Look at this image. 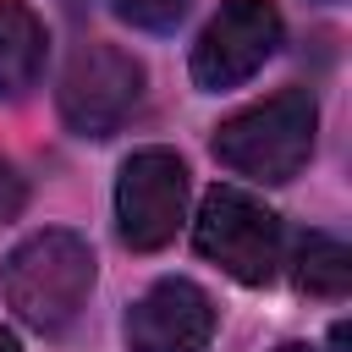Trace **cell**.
I'll list each match as a JSON object with an SVG mask.
<instances>
[{
  "mask_svg": "<svg viewBox=\"0 0 352 352\" xmlns=\"http://www.w3.org/2000/svg\"><path fill=\"white\" fill-rule=\"evenodd\" d=\"M319 132V104L308 88H280L214 126V160L253 182H292Z\"/></svg>",
  "mask_w": 352,
  "mask_h": 352,
  "instance_id": "obj_1",
  "label": "cell"
},
{
  "mask_svg": "<svg viewBox=\"0 0 352 352\" xmlns=\"http://www.w3.org/2000/svg\"><path fill=\"white\" fill-rule=\"evenodd\" d=\"M192 242L209 264H220L242 286H270L280 270V214L248 187H209L192 220Z\"/></svg>",
  "mask_w": 352,
  "mask_h": 352,
  "instance_id": "obj_3",
  "label": "cell"
},
{
  "mask_svg": "<svg viewBox=\"0 0 352 352\" xmlns=\"http://www.w3.org/2000/svg\"><path fill=\"white\" fill-rule=\"evenodd\" d=\"M280 50V11L275 0H220L209 28L192 44V82L220 94L248 82Z\"/></svg>",
  "mask_w": 352,
  "mask_h": 352,
  "instance_id": "obj_6",
  "label": "cell"
},
{
  "mask_svg": "<svg viewBox=\"0 0 352 352\" xmlns=\"http://www.w3.org/2000/svg\"><path fill=\"white\" fill-rule=\"evenodd\" d=\"M187 220V165L170 148H138L116 176V231L132 253H160Z\"/></svg>",
  "mask_w": 352,
  "mask_h": 352,
  "instance_id": "obj_5",
  "label": "cell"
},
{
  "mask_svg": "<svg viewBox=\"0 0 352 352\" xmlns=\"http://www.w3.org/2000/svg\"><path fill=\"white\" fill-rule=\"evenodd\" d=\"M319 6H336V0H319Z\"/></svg>",
  "mask_w": 352,
  "mask_h": 352,
  "instance_id": "obj_14",
  "label": "cell"
},
{
  "mask_svg": "<svg viewBox=\"0 0 352 352\" xmlns=\"http://www.w3.org/2000/svg\"><path fill=\"white\" fill-rule=\"evenodd\" d=\"M275 352H314V346H302V341H286V346H275Z\"/></svg>",
  "mask_w": 352,
  "mask_h": 352,
  "instance_id": "obj_13",
  "label": "cell"
},
{
  "mask_svg": "<svg viewBox=\"0 0 352 352\" xmlns=\"http://www.w3.org/2000/svg\"><path fill=\"white\" fill-rule=\"evenodd\" d=\"M44 50H50V33L33 16V6L0 0V99H16L38 82Z\"/></svg>",
  "mask_w": 352,
  "mask_h": 352,
  "instance_id": "obj_8",
  "label": "cell"
},
{
  "mask_svg": "<svg viewBox=\"0 0 352 352\" xmlns=\"http://www.w3.org/2000/svg\"><path fill=\"white\" fill-rule=\"evenodd\" d=\"M143 99V60L121 44H82L66 72H60V88H55V104H60V121L77 132V138H110L121 132V121L138 110Z\"/></svg>",
  "mask_w": 352,
  "mask_h": 352,
  "instance_id": "obj_4",
  "label": "cell"
},
{
  "mask_svg": "<svg viewBox=\"0 0 352 352\" xmlns=\"http://www.w3.org/2000/svg\"><path fill=\"white\" fill-rule=\"evenodd\" d=\"M292 280L308 297H346L352 292V248L330 231H308L292 258Z\"/></svg>",
  "mask_w": 352,
  "mask_h": 352,
  "instance_id": "obj_9",
  "label": "cell"
},
{
  "mask_svg": "<svg viewBox=\"0 0 352 352\" xmlns=\"http://www.w3.org/2000/svg\"><path fill=\"white\" fill-rule=\"evenodd\" d=\"M214 336V302L204 286L165 275L126 308V346L132 352H204Z\"/></svg>",
  "mask_w": 352,
  "mask_h": 352,
  "instance_id": "obj_7",
  "label": "cell"
},
{
  "mask_svg": "<svg viewBox=\"0 0 352 352\" xmlns=\"http://www.w3.org/2000/svg\"><path fill=\"white\" fill-rule=\"evenodd\" d=\"M22 204H28V187H22L16 165L0 154V226H6V220H16V214H22Z\"/></svg>",
  "mask_w": 352,
  "mask_h": 352,
  "instance_id": "obj_11",
  "label": "cell"
},
{
  "mask_svg": "<svg viewBox=\"0 0 352 352\" xmlns=\"http://www.w3.org/2000/svg\"><path fill=\"white\" fill-rule=\"evenodd\" d=\"M110 6H116V16H126L143 33H170L187 11V0H110Z\"/></svg>",
  "mask_w": 352,
  "mask_h": 352,
  "instance_id": "obj_10",
  "label": "cell"
},
{
  "mask_svg": "<svg viewBox=\"0 0 352 352\" xmlns=\"http://www.w3.org/2000/svg\"><path fill=\"white\" fill-rule=\"evenodd\" d=\"M94 292V248L77 231H33L6 258V302L38 336L66 330Z\"/></svg>",
  "mask_w": 352,
  "mask_h": 352,
  "instance_id": "obj_2",
  "label": "cell"
},
{
  "mask_svg": "<svg viewBox=\"0 0 352 352\" xmlns=\"http://www.w3.org/2000/svg\"><path fill=\"white\" fill-rule=\"evenodd\" d=\"M0 352H22V346H16V336H11L6 324H0Z\"/></svg>",
  "mask_w": 352,
  "mask_h": 352,
  "instance_id": "obj_12",
  "label": "cell"
}]
</instances>
